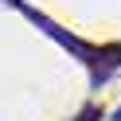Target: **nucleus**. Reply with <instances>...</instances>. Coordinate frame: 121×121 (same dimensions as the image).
<instances>
[{"instance_id": "nucleus-2", "label": "nucleus", "mask_w": 121, "mask_h": 121, "mask_svg": "<svg viewBox=\"0 0 121 121\" xmlns=\"http://www.w3.org/2000/svg\"><path fill=\"white\" fill-rule=\"evenodd\" d=\"M105 121H121V105H117V109H113V113H109Z\"/></svg>"}, {"instance_id": "nucleus-1", "label": "nucleus", "mask_w": 121, "mask_h": 121, "mask_svg": "<svg viewBox=\"0 0 121 121\" xmlns=\"http://www.w3.org/2000/svg\"><path fill=\"white\" fill-rule=\"evenodd\" d=\"M74 121H102V109H94V105H86V109L78 113Z\"/></svg>"}]
</instances>
